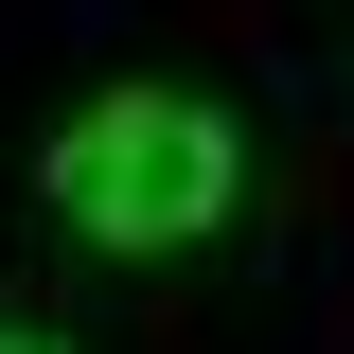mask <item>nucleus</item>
<instances>
[{
  "mask_svg": "<svg viewBox=\"0 0 354 354\" xmlns=\"http://www.w3.org/2000/svg\"><path fill=\"white\" fill-rule=\"evenodd\" d=\"M230 195H248V142L195 88H106L53 124V213L88 248H195V230H230Z\"/></svg>",
  "mask_w": 354,
  "mask_h": 354,
  "instance_id": "1",
  "label": "nucleus"
},
{
  "mask_svg": "<svg viewBox=\"0 0 354 354\" xmlns=\"http://www.w3.org/2000/svg\"><path fill=\"white\" fill-rule=\"evenodd\" d=\"M0 354H71V337H18V319H0Z\"/></svg>",
  "mask_w": 354,
  "mask_h": 354,
  "instance_id": "2",
  "label": "nucleus"
}]
</instances>
